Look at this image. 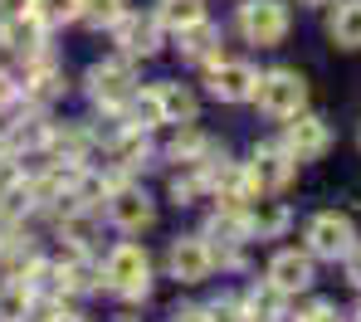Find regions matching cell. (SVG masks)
I'll list each match as a JSON object with an SVG mask.
<instances>
[{
  "label": "cell",
  "instance_id": "ba28073f",
  "mask_svg": "<svg viewBox=\"0 0 361 322\" xmlns=\"http://www.w3.org/2000/svg\"><path fill=\"white\" fill-rule=\"evenodd\" d=\"M259 273H264L283 298L298 303V298H307V293L322 288V273H327V268L307 254L298 240H279V244H269V249L259 254Z\"/></svg>",
  "mask_w": 361,
  "mask_h": 322
},
{
  "label": "cell",
  "instance_id": "d6986e66",
  "mask_svg": "<svg viewBox=\"0 0 361 322\" xmlns=\"http://www.w3.org/2000/svg\"><path fill=\"white\" fill-rule=\"evenodd\" d=\"M63 93V68L54 64V54H25V98L35 103V108H44V103H54Z\"/></svg>",
  "mask_w": 361,
  "mask_h": 322
},
{
  "label": "cell",
  "instance_id": "e0dca14e",
  "mask_svg": "<svg viewBox=\"0 0 361 322\" xmlns=\"http://www.w3.org/2000/svg\"><path fill=\"white\" fill-rule=\"evenodd\" d=\"M161 200L180 215H200L210 205V176L200 166H166V191Z\"/></svg>",
  "mask_w": 361,
  "mask_h": 322
},
{
  "label": "cell",
  "instance_id": "ffe728a7",
  "mask_svg": "<svg viewBox=\"0 0 361 322\" xmlns=\"http://www.w3.org/2000/svg\"><path fill=\"white\" fill-rule=\"evenodd\" d=\"M44 20L35 10H15V15H0V44L15 49V54H39L44 49Z\"/></svg>",
  "mask_w": 361,
  "mask_h": 322
},
{
  "label": "cell",
  "instance_id": "9a60e30c",
  "mask_svg": "<svg viewBox=\"0 0 361 322\" xmlns=\"http://www.w3.org/2000/svg\"><path fill=\"white\" fill-rule=\"evenodd\" d=\"M171 137L161 142V166H210L215 156H225V137H215L200 123H185V128H166Z\"/></svg>",
  "mask_w": 361,
  "mask_h": 322
},
{
  "label": "cell",
  "instance_id": "f1b7e54d",
  "mask_svg": "<svg viewBox=\"0 0 361 322\" xmlns=\"http://www.w3.org/2000/svg\"><path fill=\"white\" fill-rule=\"evenodd\" d=\"M15 93H20V88H15V78L0 68V108H10V103H15Z\"/></svg>",
  "mask_w": 361,
  "mask_h": 322
},
{
  "label": "cell",
  "instance_id": "d6a6232c",
  "mask_svg": "<svg viewBox=\"0 0 361 322\" xmlns=\"http://www.w3.org/2000/svg\"><path fill=\"white\" fill-rule=\"evenodd\" d=\"M352 147H357V156H361V118H357V132H352Z\"/></svg>",
  "mask_w": 361,
  "mask_h": 322
},
{
  "label": "cell",
  "instance_id": "ac0fdd59",
  "mask_svg": "<svg viewBox=\"0 0 361 322\" xmlns=\"http://www.w3.org/2000/svg\"><path fill=\"white\" fill-rule=\"evenodd\" d=\"M157 93H161L166 128L200 123V113H205V93H200V83H185V78H157Z\"/></svg>",
  "mask_w": 361,
  "mask_h": 322
},
{
  "label": "cell",
  "instance_id": "2e32d148",
  "mask_svg": "<svg viewBox=\"0 0 361 322\" xmlns=\"http://www.w3.org/2000/svg\"><path fill=\"white\" fill-rule=\"evenodd\" d=\"M322 44L332 54H361V0H332L322 15Z\"/></svg>",
  "mask_w": 361,
  "mask_h": 322
},
{
  "label": "cell",
  "instance_id": "4fadbf2b",
  "mask_svg": "<svg viewBox=\"0 0 361 322\" xmlns=\"http://www.w3.org/2000/svg\"><path fill=\"white\" fill-rule=\"evenodd\" d=\"M298 220H302V205L293 195H254L244 205V230L259 249L279 244V240H293L298 235Z\"/></svg>",
  "mask_w": 361,
  "mask_h": 322
},
{
  "label": "cell",
  "instance_id": "5bb4252c",
  "mask_svg": "<svg viewBox=\"0 0 361 322\" xmlns=\"http://www.w3.org/2000/svg\"><path fill=\"white\" fill-rule=\"evenodd\" d=\"M230 30H225V20H215V15H205V20H195V25H185L171 35V54H176V64L185 73H200V68H210L220 54H230Z\"/></svg>",
  "mask_w": 361,
  "mask_h": 322
},
{
  "label": "cell",
  "instance_id": "7a4b0ae2",
  "mask_svg": "<svg viewBox=\"0 0 361 322\" xmlns=\"http://www.w3.org/2000/svg\"><path fill=\"white\" fill-rule=\"evenodd\" d=\"M293 240H298V244L317 259L322 268H337L342 259L357 249L361 215L347 205V200H337V205H312V210H302L298 235H293Z\"/></svg>",
  "mask_w": 361,
  "mask_h": 322
},
{
  "label": "cell",
  "instance_id": "4dcf8cb0",
  "mask_svg": "<svg viewBox=\"0 0 361 322\" xmlns=\"http://www.w3.org/2000/svg\"><path fill=\"white\" fill-rule=\"evenodd\" d=\"M44 322H88V318H83V313H68V308H54Z\"/></svg>",
  "mask_w": 361,
  "mask_h": 322
},
{
  "label": "cell",
  "instance_id": "3957f363",
  "mask_svg": "<svg viewBox=\"0 0 361 322\" xmlns=\"http://www.w3.org/2000/svg\"><path fill=\"white\" fill-rule=\"evenodd\" d=\"M98 264H103V293H113L127 308H147V303H152L161 268H157V259H152V249H147L142 240H132V235L118 240Z\"/></svg>",
  "mask_w": 361,
  "mask_h": 322
},
{
  "label": "cell",
  "instance_id": "cb8c5ba5",
  "mask_svg": "<svg viewBox=\"0 0 361 322\" xmlns=\"http://www.w3.org/2000/svg\"><path fill=\"white\" fill-rule=\"evenodd\" d=\"M35 308V288L25 278H5L0 283V322H25Z\"/></svg>",
  "mask_w": 361,
  "mask_h": 322
},
{
  "label": "cell",
  "instance_id": "f546056e",
  "mask_svg": "<svg viewBox=\"0 0 361 322\" xmlns=\"http://www.w3.org/2000/svg\"><path fill=\"white\" fill-rule=\"evenodd\" d=\"M293 5H298V15H322L332 0H293Z\"/></svg>",
  "mask_w": 361,
  "mask_h": 322
},
{
  "label": "cell",
  "instance_id": "6da1fadb",
  "mask_svg": "<svg viewBox=\"0 0 361 322\" xmlns=\"http://www.w3.org/2000/svg\"><path fill=\"white\" fill-rule=\"evenodd\" d=\"M298 5L293 0H230L225 30L249 54H279L298 35Z\"/></svg>",
  "mask_w": 361,
  "mask_h": 322
},
{
  "label": "cell",
  "instance_id": "9c48e42d",
  "mask_svg": "<svg viewBox=\"0 0 361 322\" xmlns=\"http://www.w3.org/2000/svg\"><path fill=\"white\" fill-rule=\"evenodd\" d=\"M161 278H171L180 293H195L205 283H215V249L200 230H176L161 249Z\"/></svg>",
  "mask_w": 361,
  "mask_h": 322
},
{
  "label": "cell",
  "instance_id": "8fae6325",
  "mask_svg": "<svg viewBox=\"0 0 361 322\" xmlns=\"http://www.w3.org/2000/svg\"><path fill=\"white\" fill-rule=\"evenodd\" d=\"M83 88H88V98H93L98 113H118L122 103L142 88V68H137V59H127V54H108V59L88 64Z\"/></svg>",
  "mask_w": 361,
  "mask_h": 322
},
{
  "label": "cell",
  "instance_id": "8992f818",
  "mask_svg": "<svg viewBox=\"0 0 361 322\" xmlns=\"http://www.w3.org/2000/svg\"><path fill=\"white\" fill-rule=\"evenodd\" d=\"M259 54H220L210 68H200L195 73V83H200V93H205V103H215V108H249L254 103V93H259Z\"/></svg>",
  "mask_w": 361,
  "mask_h": 322
},
{
  "label": "cell",
  "instance_id": "1f68e13d",
  "mask_svg": "<svg viewBox=\"0 0 361 322\" xmlns=\"http://www.w3.org/2000/svg\"><path fill=\"white\" fill-rule=\"evenodd\" d=\"M347 313H352V322H361V293H347Z\"/></svg>",
  "mask_w": 361,
  "mask_h": 322
},
{
  "label": "cell",
  "instance_id": "d4e9b609",
  "mask_svg": "<svg viewBox=\"0 0 361 322\" xmlns=\"http://www.w3.org/2000/svg\"><path fill=\"white\" fill-rule=\"evenodd\" d=\"M127 10H132V0H83V5H78V25H88V30L103 35V30L118 25Z\"/></svg>",
  "mask_w": 361,
  "mask_h": 322
},
{
  "label": "cell",
  "instance_id": "7c38bea8",
  "mask_svg": "<svg viewBox=\"0 0 361 322\" xmlns=\"http://www.w3.org/2000/svg\"><path fill=\"white\" fill-rule=\"evenodd\" d=\"M113 35V44H118V54H127V59H137V64H152V59H161L166 49H171V30L157 20V10L147 5V10H127L118 25L108 30Z\"/></svg>",
  "mask_w": 361,
  "mask_h": 322
},
{
  "label": "cell",
  "instance_id": "7402d4cb",
  "mask_svg": "<svg viewBox=\"0 0 361 322\" xmlns=\"http://www.w3.org/2000/svg\"><path fill=\"white\" fill-rule=\"evenodd\" d=\"M298 313L302 322H352V313H347V293H307V298H298Z\"/></svg>",
  "mask_w": 361,
  "mask_h": 322
},
{
  "label": "cell",
  "instance_id": "83f0119b",
  "mask_svg": "<svg viewBox=\"0 0 361 322\" xmlns=\"http://www.w3.org/2000/svg\"><path fill=\"white\" fill-rule=\"evenodd\" d=\"M332 273L342 278V293H361V240H357V249L342 259V264H337Z\"/></svg>",
  "mask_w": 361,
  "mask_h": 322
},
{
  "label": "cell",
  "instance_id": "5b68a950",
  "mask_svg": "<svg viewBox=\"0 0 361 322\" xmlns=\"http://www.w3.org/2000/svg\"><path fill=\"white\" fill-rule=\"evenodd\" d=\"M244 176H249V191L254 195H293L302 181V161L279 142V132L269 128L264 137L249 142L244 151Z\"/></svg>",
  "mask_w": 361,
  "mask_h": 322
},
{
  "label": "cell",
  "instance_id": "603a6c76",
  "mask_svg": "<svg viewBox=\"0 0 361 322\" xmlns=\"http://www.w3.org/2000/svg\"><path fill=\"white\" fill-rule=\"evenodd\" d=\"M152 10H157V20L176 35V30H185V25H195V20L210 15V0H152Z\"/></svg>",
  "mask_w": 361,
  "mask_h": 322
},
{
  "label": "cell",
  "instance_id": "44dd1931",
  "mask_svg": "<svg viewBox=\"0 0 361 322\" xmlns=\"http://www.w3.org/2000/svg\"><path fill=\"white\" fill-rule=\"evenodd\" d=\"M122 128H137V132H166V113H161V93H157V78L142 83L127 103L118 108Z\"/></svg>",
  "mask_w": 361,
  "mask_h": 322
},
{
  "label": "cell",
  "instance_id": "30bf717a",
  "mask_svg": "<svg viewBox=\"0 0 361 322\" xmlns=\"http://www.w3.org/2000/svg\"><path fill=\"white\" fill-rule=\"evenodd\" d=\"M103 215L118 235H152L157 220H161V195H152L142 181H118L108 186V200H103Z\"/></svg>",
  "mask_w": 361,
  "mask_h": 322
},
{
  "label": "cell",
  "instance_id": "836d02e7",
  "mask_svg": "<svg viewBox=\"0 0 361 322\" xmlns=\"http://www.w3.org/2000/svg\"><path fill=\"white\" fill-rule=\"evenodd\" d=\"M118 322H142V318H132V313H122V318Z\"/></svg>",
  "mask_w": 361,
  "mask_h": 322
},
{
  "label": "cell",
  "instance_id": "52a82bcc",
  "mask_svg": "<svg viewBox=\"0 0 361 322\" xmlns=\"http://www.w3.org/2000/svg\"><path fill=\"white\" fill-rule=\"evenodd\" d=\"M279 142L293 151L302 161V171L307 166H322V161H332L337 156V147H342V123L327 113V108H302V113H293L288 123H279Z\"/></svg>",
  "mask_w": 361,
  "mask_h": 322
},
{
  "label": "cell",
  "instance_id": "484cf974",
  "mask_svg": "<svg viewBox=\"0 0 361 322\" xmlns=\"http://www.w3.org/2000/svg\"><path fill=\"white\" fill-rule=\"evenodd\" d=\"M78 5L83 0H35L30 10L44 20V30H59V25H78Z\"/></svg>",
  "mask_w": 361,
  "mask_h": 322
},
{
  "label": "cell",
  "instance_id": "4316f807",
  "mask_svg": "<svg viewBox=\"0 0 361 322\" xmlns=\"http://www.w3.org/2000/svg\"><path fill=\"white\" fill-rule=\"evenodd\" d=\"M166 322H210L205 298H176V303L166 308Z\"/></svg>",
  "mask_w": 361,
  "mask_h": 322
},
{
  "label": "cell",
  "instance_id": "277c9868",
  "mask_svg": "<svg viewBox=\"0 0 361 322\" xmlns=\"http://www.w3.org/2000/svg\"><path fill=\"white\" fill-rule=\"evenodd\" d=\"M302 108H312V73H307L302 64H288V59L264 64V73H259V93H254L249 113H254L259 123L279 128V123H288V118L302 113Z\"/></svg>",
  "mask_w": 361,
  "mask_h": 322
}]
</instances>
